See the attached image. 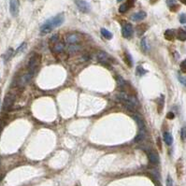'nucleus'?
Masks as SVG:
<instances>
[{"label":"nucleus","mask_w":186,"mask_h":186,"mask_svg":"<svg viewBox=\"0 0 186 186\" xmlns=\"http://www.w3.org/2000/svg\"><path fill=\"white\" fill-rule=\"evenodd\" d=\"M20 3L19 0H10L9 1V12L13 17H16L19 13Z\"/></svg>","instance_id":"39448f33"},{"label":"nucleus","mask_w":186,"mask_h":186,"mask_svg":"<svg viewBox=\"0 0 186 186\" xmlns=\"http://www.w3.org/2000/svg\"><path fill=\"white\" fill-rule=\"evenodd\" d=\"M125 62L127 64L128 67H131V65H133V60H132V57H131V55L128 53V52H125Z\"/></svg>","instance_id":"aec40b11"},{"label":"nucleus","mask_w":186,"mask_h":186,"mask_svg":"<svg viewBox=\"0 0 186 186\" xmlns=\"http://www.w3.org/2000/svg\"><path fill=\"white\" fill-rule=\"evenodd\" d=\"M184 30H186V26H185V27H184Z\"/></svg>","instance_id":"58836bf2"},{"label":"nucleus","mask_w":186,"mask_h":186,"mask_svg":"<svg viewBox=\"0 0 186 186\" xmlns=\"http://www.w3.org/2000/svg\"><path fill=\"white\" fill-rule=\"evenodd\" d=\"M53 28H54V27L47 21L44 25H41V27H40V34H41L42 36H45V35H47V34H50V33L53 30Z\"/></svg>","instance_id":"9d476101"},{"label":"nucleus","mask_w":186,"mask_h":186,"mask_svg":"<svg viewBox=\"0 0 186 186\" xmlns=\"http://www.w3.org/2000/svg\"><path fill=\"white\" fill-rule=\"evenodd\" d=\"M147 17V13L143 10H140L138 12H136L135 14L132 15L131 19H132L134 22H138V21H141V20H144L145 18Z\"/></svg>","instance_id":"4468645a"},{"label":"nucleus","mask_w":186,"mask_h":186,"mask_svg":"<svg viewBox=\"0 0 186 186\" xmlns=\"http://www.w3.org/2000/svg\"><path fill=\"white\" fill-rule=\"evenodd\" d=\"M133 118H134V120L136 121V123L138 124V134L135 138V142H141L142 140H144L145 138H146L145 123L143 121V119L141 118V116L138 115V114H134Z\"/></svg>","instance_id":"f257e3e1"},{"label":"nucleus","mask_w":186,"mask_h":186,"mask_svg":"<svg viewBox=\"0 0 186 186\" xmlns=\"http://www.w3.org/2000/svg\"><path fill=\"white\" fill-rule=\"evenodd\" d=\"M12 55H13V49H8V51L5 53V55H4V60L8 61V59H10L12 57Z\"/></svg>","instance_id":"412c9836"},{"label":"nucleus","mask_w":186,"mask_h":186,"mask_svg":"<svg viewBox=\"0 0 186 186\" xmlns=\"http://www.w3.org/2000/svg\"><path fill=\"white\" fill-rule=\"evenodd\" d=\"M51 49L52 52L59 54V53H61V52H63L65 51V44L61 41H57L56 43H54L52 46H51Z\"/></svg>","instance_id":"1a4fd4ad"},{"label":"nucleus","mask_w":186,"mask_h":186,"mask_svg":"<svg viewBox=\"0 0 186 186\" xmlns=\"http://www.w3.org/2000/svg\"><path fill=\"white\" fill-rule=\"evenodd\" d=\"M178 78H179V81L181 84H183L184 86H186V77H182V76L179 75L178 76Z\"/></svg>","instance_id":"473e14b6"},{"label":"nucleus","mask_w":186,"mask_h":186,"mask_svg":"<svg viewBox=\"0 0 186 186\" xmlns=\"http://www.w3.org/2000/svg\"><path fill=\"white\" fill-rule=\"evenodd\" d=\"M76 4H77L78 8L81 10V12L87 13V12H90L91 7H90L89 3H87L86 1H83V0H78V1L76 2Z\"/></svg>","instance_id":"6e6552de"},{"label":"nucleus","mask_w":186,"mask_h":186,"mask_svg":"<svg viewBox=\"0 0 186 186\" xmlns=\"http://www.w3.org/2000/svg\"><path fill=\"white\" fill-rule=\"evenodd\" d=\"M15 100V95H12V94H8L7 96L5 97L4 99V104H3V108L5 109V111H7V109L10 108V107L12 106L13 102Z\"/></svg>","instance_id":"0eeeda50"},{"label":"nucleus","mask_w":186,"mask_h":186,"mask_svg":"<svg viewBox=\"0 0 186 186\" xmlns=\"http://www.w3.org/2000/svg\"><path fill=\"white\" fill-rule=\"evenodd\" d=\"M180 23L181 24H186V14L182 13L180 15Z\"/></svg>","instance_id":"2f4dec72"},{"label":"nucleus","mask_w":186,"mask_h":186,"mask_svg":"<svg viewBox=\"0 0 186 186\" xmlns=\"http://www.w3.org/2000/svg\"><path fill=\"white\" fill-rule=\"evenodd\" d=\"M33 76H34V75L31 74L30 72H27V73H25V75H23V76H22V77L20 78V80H19V85L25 86V84H27V83L31 81V79H32Z\"/></svg>","instance_id":"9b49d317"},{"label":"nucleus","mask_w":186,"mask_h":186,"mask_svg":"<svg viewBox=\"0 0 186 186\" xmlns=\"http://www.w3.org/2000/svg\"><path fill=\"white\" fill-rule=\"evenodd\" d=\"M167 186H173V180L169 175L167 178Z\"/></svg>","instance_id":"f704fd0d"},{"label":"nucleus","mask_w":186,"mask_h":186,"mask_svg":"<svg viewBox=\"0 0 186 186\" xmlns=\"http://www.w3.org/2000/svg\"><path fill=\"white\" fill-rule=\"evenodd\" d=\"M146 72H147V70H145L141 65L137 68V75H138V76H143L144 74H146Z\"/></svg>","instance_id":"b1692460"},{"label":"nucleus","mask_w":186,"mask_h":186,"mask_svg":"<svg viewBox=\"0 0 186 186\" xmlns=\"http://www.w3.org/2000/svg\"><path fill=\"white\" fill-rule=\"evenodd\" d=\"M64 21H65V15L63 13L57 14L56 16H54V17H52V18L48 20V22L54 28L62 25L63 23H64Z\"/></svg>","instance_id":"20e7f679"},{"label":"nucleus","mask_w":186,"mask_h":186,"mask_svg":"<svg viewBox=\"0 0 186 186\" xmlns=\"http://www.w3.org/2000/svg\"><path fill=\"white\" fill-rule=\"evenodd\" d=\"M25 47H26V43L25 42H24L23 43V44H22L17 50H16V51H15V54H18V53H20V52H22V51H23L25 49Z\"/></svg>","instance_id":"c85d7f7f"},{"label":"nucleus","mask_w":186,"mask_h":186,"mask_svg":"<svg viewBox=\"0 0 186 186\" xmlns=\"http://www.w3.org/2000/svg\"><path fill=\"white\" fill-rule=\"evenodd\" d=\"M81 50V46L79 44H69L68 47V51L71 53H75Z\"/></svg>","instance_id":"6ab92c4d"},{"label":"nucleus","mask_w":186,"mask_h":186,"mask_svg":"<svg viewBox=\"0 0 186 186\" xmlns=\"http://www.w3.org/2000/svg\"><path fill=\"white\" fill-rule=\"evenodd\" d=\"M41 64V55L38 53H35L34 55H32L29 63H28V72L31 74L35 75V73L38 70L39 65Z\"/></svg>","instance_id":"f03ea898"},{"label":"nucleus","mask_w":186,"mask_h":186,"mask_svg":"<svg viewBox=\"0 0 186 186\" xmlns=\"http://www.w3.org/2000/svg\"><path fill=\"white\" fill-rule=\"evenodd\" d=\"M177 38L181 41H185L186 40V30L184 29H180L177 33Z\"/></svg>","instance_id":"f3484780"},{"label":"nucleus","mask_w":186,"mask_h":186,"mask_svg":"<svg viewBox=\"0 0 186 186\" xmlns=\"http://www.w3.org/2000/svg\"><path fill=\"white\" fill-rule=\"evenodd\" d=\"M163 107H164V95H161L159 102H158V111H159V113L161 112Z\"/></svg>","instance_id":"a878e982"},{"label":"nucleus","mask_w":186,"mask_h":186,"mask_svg":"<svg viewBox=\"0 0 186 186\" xmlns=\"http://www.w3.org/2000/svg\"><path fill=\"white\" fill-rule=\"evenodd\" d=\"M164 140H165L166 142V144L170 146L172 144V142H173V138L171 136L170 133L168 132H166V133H164Z\"/></svg>","instance_id":"dca6fc26"},{"label":"nucleus","mask_w":186,"mask_h":186,"mask_svg":"<svg viewBox=\"0 0 186 186\" xmlns=\"http://www.w3.org/2000/svg\"><path fill=\"white\" fill-rule=\"evenodd\" d=\"M143 24H142V25H138V36H140V35H142V34H143V33L145 32V30L147 29V27H144V28H142V27H143Z\"/></svg>","instance_id":"cd10ccee"},{"label":"nucleus","mask_w":186,"mask_h":186,"mask_svg":"<svg viewBox=\"0 0 186 186\" xmlns=\"http://www.w3.org/2000/svg\"><path fill=\"white\" fill-rule=\"evenodd\" d=\"M101 34L104 38H106L107 39H111L113 35H112V33L111 32H109L108 30H107L106 28H102L101 29Z\"/></svg>","instance_id":"a211bd4d"},{"label":"nucleus","mask_w":186,"mask_h":186,"mask_svg":"<svg viewBox=\"0 0 186 186\" xmlns=\"http://www.w3.org/2000/svg\"><path fill=\"white\" fill-rule=\"evenodd\" d=\"M181 70L183 72V73H186V59L183 60L181 64Z\"/></svg>","instance_id":"7c9ffc66"},{"label":"nucleus","mask_w":186,"mask_h":186,"mask_svg":"<svg viewBox=\"0 0 186 186\" xmlns=\"http://www.w3.org/2000/svg\"><path fill=\"white\" fill-rule=\"evenodd\" d=\"M176 37V34H175V31L172 29H168L165 32V38L168 40H173Z\"/></svg>","instance_id":"2eb2a0df"},{"label":"nucleus","mask_w":186,"mask_h":186,"mask_svg":"<svg viewBox=\"0 0 186 186\" xmlns=\"http://www.w3.org/2000/svg\"><path fill=\"white\" fill-rule=\"evenodd\" d=\"M141 48L144 51H148V45H147V38H143L141 39Z\"/></svg>","instance_id":"5701e85b"},{"label":"nucleus","mask_w":186,"mask_h":186,"mask_svg":"<svg viewBox=\"0 0 186 186\" xmlns=\"http://www.w3.org/2000/svg\"><path fill=\"white\" fill-rule=\"evenodd\" d=\"M181 2L184 3V4H186V0H181Z\"/></svg>","instance_id":"e433bc0d"},{"label":"nucleus","mask_w":186,"mask_h":186,"mask_svg":"<svg viewBox=\"0 0 186 186\" xmlns=\"http://www.w3.org/2000/svg\"><path fill=\"white\" fill-rule=\"evenodd\" d=\"M133 32H134V28H133V25H131L130 23H127V24H125V25L123 26L122 33H123V37H124V38H130V37H132Z\"/></svg>","instance_id":"423d86ee"},{"label":"nucleus","mask_w":186,"mask_h":186,"mask_svg":"<svg viewBox=\"0 0 186 186\" xmlns=\"http://www.w3.org/2000/svg\"><path fill=\"white\" fill-rule=\"evenodd\" d=\"M65 40L68 44H78L80 41V36L77 34H68Z\"/></svg>","instance_id":"ddd939ff"},{"label":"nucleus","mask_w":186,"mask_h":186,"mask_svg":"<svg viewBox=\"0 0 186 186\" xmlns=\"http://www.w3.org/2000/svg\"><path fill=\"white\" fill-rule=\"evenodd\" d=\"M129 7L126 5V3L125 2L124 4H122L121 6H120V8H119V12H120V13H125V12H126L127 10H129Z\"/></svg>","instance_id":"4be33fe9"},{"label":"nucleus","mask_w":186,"mask_h":186,"mask_svg":"<svg viewBox=\"0 0 186 186\" xmlns=\"http://www.w3.org/2000/svg\"><path fill=\"white\" fill-rule=\"evenodd\" d=\"M174 117H175V115H174L173 112H168V113L167 114V118H168V119L172 120V119H174Z\"/></svg>","instance_id":"c9c22d12"},{"label":"nucleus","mask_w":186,"mask_h":186,"mask_svg":"<svg viewBox=\"0 0 186 186\" xmlns=\"http://www.w3.org/2000/svg\"><path fill=\"white\" fill-rule=\"evenodd\" d=\"M167 4L171 9L173 7H178L177 6V0H167Z\"/></svg>","instance_id":"393cba45"},{"label":"nucleus","mask_w":186,"mask_h":186,"mask_svg":"<svg viewBox=\"0 0 186 186\" xmlns=\"http://www.w3.org/2000/svg\"><path fill=\"white\" fill-rule=\"evenodd\" d=\"M148 157H149L150 163L152 164V165H157V164L159 163V156L154 151H151L148 152Z\"/></svg>","instance_id":"f8f14e48"},{"label":"nucleus","mask_w":186,"mask_h":186,"mask_svg":"<svg viewBox=\"0 0 186 186\" xmlns=\"http://www.w3.org/2000/svg\"><path fill=\"white\" fill-rule=\"evenodd\" d=\"M135 2H136V0H126V1H125L126 5H127L129 8H132V7L135 5Z\"/></svg>","instance_id":"72a5a7b5"},{"label":"nucleus","mask_w":186,"mask_h":186,"mask_svg":"<svg viewBox=\"0 0 186 186\" xmlns=\"http://www.w3.org/2000/svg\"><path fill=\"white\" fill-rule=\"evenodd\" d=\"M58 41V35H52L51 36V39H50V44H51V46H52L54 43H56Z\"/></svg>","instance_id":"bb28decb"},{"label":"nucleus","mask_w":186,"mask_h":186,"mask_svg":"<svg viewBox=\"0 0 186 186\" xmlns=\"http://www.w3.org/2000/svg\"><path fill=\"white\" fill-rule=\"evenodd\" d=\"M151 1H152V0H151ZM156 1H157V0H154V3H155Z\"/></svg>","instance_id":"4c0bfd02"},{"label":"nucleus","mask_w":186,"mask_h":186,"mask_svg":"<svg viewBox=\"0 0 186 186\" xmlns=\"http://www.w3.org/2000/svg\"><path fill=\"white\" fill-rule=\"evenodd\" d=\"M96 59L98 60V62H100L101 64H104V65H111V61L113 60L111 55H108L107 52L102 51H98L96 53Z\"/></svg>","instance_id":"7ed1b4c3"},{"label":"nucleus","mask_w":186,"mask_h":186,"mask_svg":"<svg viewBox=\"0 0 186 186\" xmlns=\"http://www.w3.org/2000/svg\"><path fill=\"white\" fill-rule=\"evenodd\" d=\"M181 138L182 140L186 139V126L182 127L181 130Z\"/></svg>","instance_id":"c756f323"}]
</instances>
